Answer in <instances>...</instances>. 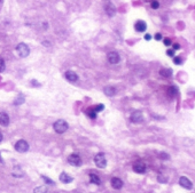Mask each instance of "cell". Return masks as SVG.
<instances>
[{
  "label": "cell",
  "instance_id": "cell-34",
  "mask_svg": "<svg viewBox=\"0 0 195 193\" xmlns=\"http://www.w3.org/2000/svg\"><path fill=\"white\" fill-rule=\"evenodd\" d=\"M179 48H180V46L178 45V44H174V45H173V50L174 49H179Z\"/></svg>",
  "mask_w": 195,
  "mask_h": 193
},
{
  "label": "cell",
  "instance_id": "cell-37",
  "mask_svg": "<svg viewBox=\"0 0 195 193\" xmlns=\"http://www.w3.org/2000/svg\"><path fill=\"white\" fill-rule=\"evenodd\" d=\"M78 193H83V192H78Z\"/></svg>",
  "mask_w": 195,
  "mask_h": 193
},
{
  "label": "cell",
  "instance_id": "cell-20",
  "mask_svg": "<svg viewBox=\"0 0 195 193\" xmlns=\"http://www.w3.org/2000/svg\"><path fill=\"white\" fill-rule=\"evenodd\" d=\"M33 193H48V190L45 185L41 186H37L35 190H33Z\"/></svg>",
  "mask_w": 195,
  "mask_h": 193
},
{
  "label": "cell",
  "instance_id": "cell-2",
  "mask_svg": "<svg viewBox=\"0 0 195 193\" xmlns=\"http://www.w3.org/2000/svg\"><path fill=\"white\" fill-rule=\"evenodd\" d=\"M94 162H95V166L98 168H101V169L106 168L107 159L103 153H98V154H95V157H94Z\"/></svg>",
  "mask_w": 195,
  "mask_h": 193
},
{
  "label": "cell",
  "instance_id": "cell-35",
  "mask_svg": "<svg viewBox=\"0 0 195 193\" xmlns=\"http://www.w3.org/2000/svg\"><path fill=\"white\" fill-rule=\"evenodd\" d=\"M145 39H146V40H150V39H152V37H150V34H146L145 35Z\"/></svg>",
  "mask_w": 195,
  "mask_h": 193
},
{
  "label": "cell",
  "instance_id": "cell-7",
  "mask_svg": "<svg viewBox=\"0 0 195 193\" xmlns=\"http://www.w3.org/2000/svg\"><path fill=\"white\" fill-rule=\"evenodd\" d=\"M107 58H108V62L110 64H117L119 62V60H121L119 54L117 53V52H110V53H108Z\"/></svg>",
  "mask_w": 195,
  "mask_h": 193
},
{
  "label": "cell",
  "instance_id": "cell-32",
  "mask_svg": "<svg viewBox=\"0 0 195 193\" xmlns=\"http://www.w3.org/2000/svg\"><path fill=\"white\" fill-rule=\"evenodd\" d=\"M160 158H163V159H169V155H168V154H165L164 152H162V153H161V154H160Z\"/></svg>",
  "mask_w": 195,
  "mask_h": 193
},
{
  "label": "cell",
  "instance_id": "cell-11",
  "mask_svg": "<svg viewBox=\"0 0 195 193\" xmlns=\"http://www.w3.org/2000/svg\"><path fill=\"white\" fill-rule=\"evenodd\" d=\"M110 184L113 186V189L115 190H121L123 187V181L121 178H118V177H113L110 179Z\"/></svg>",
  "mask_w": 195,
  "mask_h": 193
},
{
  "label": "cell",
  "instance_id": "cell-14",
  "mask_svg": "<svg viewBox=\"0 0 195 193\" xmlns=\"http://www.w3.org/2000/svg\"><path fill=\"white\" fill-rule=\"evenodd\" d=\"M134 29H135V31H138V32H145L146 29H147V24H146V22H144V21H138L134 24Z\"/></svg>",
  "mask_w": 195,
  "mask_h": 193
},
{
  "label": "cell",
  "instance_id": "cell-36",
  "mask_svg": "<svg viewBox=\"0 0 195 193\" xmlns=\"http://www.w3.org/2000/svg\"><path fill=\"white\" fill-rule=\"evenodd\" d=\"M1 140H2V134L0 133V142H1Z\"/></svg>",
  "mask_w": 195,
  "mask_h": 193
},
{
  "label": "cell",
  "instance_id": "cell-22",
  "mask_svg": "<svg viewBox=\"0 0 195 193\" xmlns=\"http://www.w3.org/2000/svg\"><path fill=\"white\" fill-rule=\"evenodd\" d=\"M150 6H152L153 9H157V8L160 7V2L157 0H153L152 2H150Z\"/></svg>",
  "mask_w": 195,
  "mask_h": 193
},
{
  "label": "cell",
  "instance_id": "cell-21",
  "mask_svg": "<svg viewBox=\"0 0 195 193\" xmlns=\"http://www.w3.org/2000/svg\"><path fill=\"white\" fill-rule=\"evenodd\" d=\"M86 113L89 114V117L91 118V119H95L96 118V112L93 110V108H91V109H89L87 111H86Z\"/></svg>",
  "mask_w": 195,
  "mask_h": 193
},
{
  "label": "cell",
  "instance_id": "cell-12",
  "mask_svg": "<svg viewBox=\"0 0 195 193\" xmlns=\"http://www.w3.org/2000/svg\"><path fill=\"white\" fill-rule=\"evenodd\" d=\"M64 77H66V79H67L68 81H70V82H76V81L78 80V76L76 72H74V71H67L66 73H64Z\"/></svg>",
  "mask_w": 195,
  "mask_h": 193
},
{
  "label": "cell",
  "instance_id": "cell-13",
  "mask_svg": "<svg viewBox=\"0 0 195 193\" xmlns=\"http://www.w3.org/2000/svg\"><path fill=\"white\" fill-rule=\"evenodd\" d=\"M0 125L5 127L9 125V117L6 112H0Z\"/></svg>",
  "mask_w": 195,
  "mask_h": 193
},
{
  "label": "cell",
  "instance_id": "cell-10",
  "mask_svg": "<svg viewBox=\"0 0 195 193\" xmlns=\"http://www.w3.org/2000/svg\"><path fill=\"white\" fill-rule=\"evenodd\" d=\"M133 172H135L137 174H144L146 172V165L141 161L135 162L133 165Z\"/></svg>",
  "mask_w": 195,
  "mask_h": 193
},
{
  "label": "cell",
  "instance_id": "cell-16",
  "mask_svg": "<svg viewBox=\"0 0 195 193\" xmlns=\"http://www.w3.org/2000/svg\"><path fill=\"white\" fill-rule=\"evenodd\" d=\"M12 175L14 176V177H16V178H20V177H22V176L24 175V172H23V170H22L18 166H16V167H14V169H13Z\"/></svg>",
  "mask_w": 195,
  "mask_h": 193
},
{
  "label": "cell",
  "instance_id": "cell-18",
  "mask_svg": "<svg viewBox=\"0 0 195 193\" xmlns=\"http://www.w3.org/2000/svg\"><path fill=\"white\" fill-rule=\"evenodd\" d=\"M160 74L164 78H169L172 76V70L171 69H161Z\"/></svg>",
  "mask_w": 195,
  "mask_h": 193
},
{
  "label": "cell",
  "instance_id": "cell-5",
  "mask_svg": "<svg viewBox=\"0 0 195 193\" xmlns=\"http://www.w3.org/2000/svg\"><path fill=\"white\" fill-rule=\"evenodd\" d=\"M68 162L70 163L71 166H75V167H79V166H82V158L79 157L78 154L76 153H72L68 157Z\"/></svg>",
  "mask_w": 195,
  "mask_h": 193
},
{
  "label": "cell",
  "instance_id": "cell-31",
  "mask_svg": "<svg viewBox=\"0 0 195 193\" xmlns=\"http://www.w3.org/2000/svg\"><path fill=\"white\" fill-rule=\"evenodd\" d=\"M168 54V56H170V57H174V50L173 49H169L167 52Z\"/></svg>",
  "mask_w": 195,
  "mask_h": 193
},
{
  "label": "cell",
  "instance_id": "cell-15",
  "mask_svg": "<svg viewBox=\"0 0 195 193\" xmlns=\"http://www.w3.org/2000/svg\"><path fill=\"white\" fill-rule=\"evenodd\" d=\"M60 181L62 183H64V184H69V183H71L72 181H74V178H72L69 174H67V172H61Z\"/></svg>",
  "mask_w": 195,
  "mask_h": 193
},
{
  "label": "cell",
  "instance_id": "cell-38",
  "mask_svg": "<svg viewBox=\"0 0 195 193\" xmlns=\"http://www.w3.org/2000/svg\"><path fill=\"white\" fill-rule=\"evenodd\" d=\"M0 2H1V0H0Z\"/></svg>",
  "mask_w": 195,
  "mask_h": 193
},
{
  "label": "cell",
  "instance_id": "cell-9",
  "mask_svg": "<svg viewBox=\"0 0 195 193\" xmlns=\"http://www.w3.org/2000/svg\"><path fill=\"white\" fill-rule=\"evenodd\" d=\"M130 119H131L132 122H134V123L141 122L142 119H144L142 112H141V111H134V112H133V113H132V114H131V117H130Z\"/></svg>",
  "mask_w": 195,
  "mask_h": 193
},
{
  "label": "cell",
  "instance_id": "cell-17",
  "mask_svg": "<svg viewBox=\"0 0 195 193\" xmlns=\"http://www.w3.org/2000/svg\"><path fill=\"white\" fill-rule=\"evenodd\" d=\"M90 181H91V183L96 184V185H100V184H101L100 177L96 175V174H94V172H91V174H90Z\"/></svg>",
  "mask_w": 195,
  "mask_h": 193
},
{
  "label": "cell",
  "instance_id": "cell-27",
  "mask_svg": "<svg viewBox=\"0 0 195 193\" xmlns=\"http://www.w3.org/2000/svg\"><path fill=\"white\" fill-rule=\"evenodd\" d=\"M23 102H24V97H23V96H18L17 99L14 102V104L15 105H18V104H22Z\"/></svg>",
  "mask_w": 195,
  "mask_h": 193
},
{
  "label": "cell",
  "instance_id": "cell-3",
  "mask_svg": "<svg viewBox=\"0 0 195 193\" xmlns=\"http://www.w3.org/2000/svg\"><path fill=\"white\" fill-rule=\"evenodd\" d=\"M16 52H17L18 56L20 57H27L29 56V54H30V49H29V47L25 44H23V42H21V44H18L17 46H16Z\"/></svg>",
  "mask_w": 195,
  "mask_h": 193
},
{
  "label": "cell",
  "instance_id": "cell-26",
  "mask_svg": "<svg viewBox=\"0 0 195 193\" xmlns=\"http://www.w3.org/2000/svg\"><path fill=\"white\" fill-rule=\"evenodd\" d=\"M157 181H158L160 183H167L168 178L165 177V176H163V175H158V176H157Z\"/></svg>",
  "mask_w": 195,
  "mask_h": 193
},
{
  "label": "cell",
  "instance_id": "cell-25",
  "mask_svg": "<svg viewBox=\"0 0 195 193\" xmlns=\"http://www.w3.org/2000/svg\"><path fill=\"white\" fill-rule=\"evenodd\" d=\"M176 94H177V88H176V87H170V88H169V95H170L171 97H172V96H174Z\"/></svg>",
  "mask_w": 195,
  "mask_h": 193
},
{
  "label": "cell",
  "instance_id": "cell-6",
  "mask_svg": "<svg viewBox=\"0 0 195 193\" xmlns=\"http://www.w3.org/2000/svg\"><path fill=\"white\" fill-rule=\"evenodd\" d=\"M105 11H106L107 15L110 16V17L116 14V8H115V6L110 2L109 0H105Z\"/></svg>",
  "mask_w": 195,
  "mask_h": 193
},
{
  "label": "cell",
  "instance_id": "cell-19",
  "mask_svg": "<svg viewBox=\"0 0 195 193\" xmlns=\"http://www.w3.org/2000/svg\"><path fill=\"white\" fill-rule=\"evenodd\" d=\"M103 93L107 95V96H114L116 94V89L114 87H106L103 89Z\"/></svg>",
  "mask_w": 195,
  "mask_h": 193
},
{
  "label": "cell",
  "instance_id": "cell-23",
  "mask_svg": "<svg viewBox=\"0 0 195 193\" xmlns=\"http://www.w3.org/2000/svg\"><path fill=\"white\" fill-rule=\"evenodd\" d=\"M5 69H6V64H5L4 58L0 57V72H4Z\"/></svg>",
  "mask_w": 195,
  "mask_h": 193
},
{
  "label": "cell",
  "instance_id": "cell-8",
  "mask_svg": "<svg viewBox=\"0 0 195 193\" xmlns=\"http://www.w3.org/2000/svg\"><path fill=\"white\" fill-rule=\"evenodd\" d=\"M179 184H180V186H183V187L186 190L193 189V183H192L187 177H185V176H181L180 178H179Z\"/></svg>",
  "mask_w": 195,
  "mask_h": 193
},
{
  "label": "cell",
  "instance_id": "cell-28",
  "mask_svg": "<svg viewBox=\"0 0 195 193\" xmlns=\"http://www.w3.org/2000/svg\"><path fill=\"white\" fill-rule=\"evenodd\" d=\"M173 62H174V64H177V65H178V64H181V63H183V60H181V58L179 56H174L173 57Z\"/></svg>",
  "mask_w": 195,
  "mask_h": 193
},
{
  "label": "cell",
  "instance_id": "cell-4",
  "mask_svg": "<svg viewBox=\"0 0 195 193\" xmlns=\"http://www.w3.org/2000/svg\"><path fill=\"white\" fill-rule=\"evenodd\" d=\"M15 150L17 152H20V153H25V152L29 150V144L27 140H20L16 142V144H15Z\"/></svg>",
  "mask_w": 195,
  "mask_h": 193
},
{
  "label": "cell",
  "instance_id": "cell-33",
  "mask_svg": "<svg viewBox=\"0 0 195 193\" xmlns=\"http://www.w3.org/2000/svg\"><path fill=\"white\" fill-rule=\"evenodd\" d=\"M155 39H156V40H161V39H162V34H161V33H156V34H155Z\"/></svg>",
  "mask_w": 195,
  "mask_h": 193
},
{
  "label": "cell",
  "instance_id": "cell-30",
  "mask_svg": "<svg viewBox=\"0 0 195 193\" xmlns=\"http://www.w3.org/2000/svg\"><path fill=\"white\" fill-rule=\"evenodd\" d=\"M163 42L165 46H171V39L170 38H165L163 40Z\"/></svg>",
  "mask_w": 195,
  "mask_h": 193
},
{
  "label": "cell",
  "instance_id": "cell-1",
  "mask_svg": "<svg viewBox=\"0 0 195 193\" xmlns=\"http://www.w3.org/2000/svg\"><path fill=\"white\" fill-rule=\"evenodd\" d=\"M53 128L55 130V133L56 134H63L67 131L68 129V122L67 121H64V120H57L55 121L53 125Z\"/></svg>",
  "mask_w": 195,
  "mask_h": 193
},
{
  "label": "cell",
  "instance_id": "cell-29",
  "mask_svg": "<svg viewBox=\"0 0 195 193\" xmlns=\"http://www.w3.org/2000/svg\"><path fill=\"white\" fill-rule=\"evenodd\" d=\"M41 177H43V179L47 183V184H51V185H53V184H54L53 181H52L51 178H48V177H46V176H41Z\"/></svg>",
  "mask_w": 195,
  "mask_h": 193
},
{
  "label": "cell",
  "instance_id": "cell-24",
  "mask_svg": "<svg viewBox=\"0 0 195 193\" xmlns=\"http://www.w3.org/2000/svg\"><path fill=\"white\" fill-rule=\"evenodd\" d=\"M103 109H105V105H103V104H98L96 106L93 108V110H94L95 112H100V111H102Z\"/></svg>",
  "mask_w": 195,
  "mask_h": 193
}]
</instances>
